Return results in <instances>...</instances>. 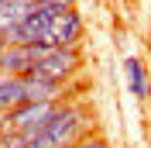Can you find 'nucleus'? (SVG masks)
I'll return each instance as SVG.
<instances>
[{"instance_id": "obj_1", "label": "nucleus", "mask_w": 151, "mask_h": 148, "mask_svg": "<svg viewBox=\"0 0 151 148\" xmlns=\"http://www.w3.org/2000/svg\"><path fill=\"white\" fill-rule=\"evenodd\" d=\"M86 134H93V114H89V107L79 103V100H65L55 117L28 141V148H72Z\"/></svg>"}, {"instance_id": "obj_2", "label": "nucleus", "mask_w": 151, "mask_h": 148, "mask_svg": "<svg viewBox=\"0 0 151 148\" xmlns=\"http://www.w3.org/2000/svg\"><path fill=\"white\" fill-rule=\"evenodd\" d=\"M83 69V55L79 48H45V45H31V76L38 79H52V83L69 86L76 73Z\"/></svg>"}, {"instance_id": "obj_3", "label": "nucleus", "mask_w": 151, "mask_h": 148, "mask_svg": "<svg viewBox=\"0 0 151 148\" xmlns=\"http://www.w3.org/2000/svg\"><path fill=\"white\" fill-rule=\"evenodd\" d=\"M62 103H65V100H62ZM62 103H21L17 110L4 114V134H24V138L31 141L38 131L58 114Z\"/></svg>"}, {"instance_id": "obj_4", "label": "nucleus", "mask_w": 151, "mask_h": 148, "mask_svg": "<svg viewBox=\"0 0 151 148\" xmlns=\"http://www.w3.org/2000/svg\"><path fill=\"white\" fill-rule=\"evenodd\" d=\"M79 41H83V14L76 7L65 10V14H58L48 24L45 38H41L45 48H79Z\"/></svg>"}, {"instance_id": "obj_5", "label": "nucleus", "mask_w": 151, "mask_h": 148, "mask_svg": "<svg viewBox=\"0 0 151 148\" xmlns=\"http://www.w3.org/2000/svg\"><path fill=\"white\" fill-rule=\"evenodd\" d=\"M124 76H127V90L137 103H151V65L144 59L131 55L124 62Z\"/></svg>"}, {"instance_id": "obj_6", "label": "nucleus", "mask_w": 151, "mask_h": 148, "mask_svg": "<svg viewBox=\"0 0 151 148\" xmlns=\"http://www.w3.org/2000/svg\"><path fill=\"white\" fill-rule=\"evenodd\" d=\"M0 69L7 76H31V48L24 45H7L0 52Z\"/></svg>"}, {"instance_id": "obj_7", "label": "nucleus", "mask_w": 151, "mask_h": 148, "mask_svg": "<svg viewBox=\"0 0 151 148\" xmlns=\"http://www.w3.org/2000/svg\"><path fill=\"white\" fill-rule=\"evenodd\" d=\"M72 148H110V141L100 134V131H93V134H86L79 145H72Z\"/></svg>"}, {"instance_id": "obj_8", "label": "nucleus", "mask_w": 151, "mask_h": 148, "mask_svg": "<svg viewBox=\"0 0 151 148\" xmlns=\"http://www.w3.org/2000/svg\"><path fill=\"white\" fill-rule=\"evenodd\" d=\"M0 148H28L24 134H0Z\"/></svg>"}, {"instance_id": "obj_9", "label": "nucleus", "mask_w": 151, "mask_h": 148, "mask_svg": "<svg viewBox=\"0 0 151 148\" xmlns=\"http://www.w3.org/2000/svg\"><path fill=\"white\" fill-rule=\"evenodd\" d=\"M7 79H10V76H7V73H4V69H0V86H4V83H7Z\"/></svg>"}, {"instance_id": "obj_10", "label": "nucleus", "mask_w": 151, "mask_h": 148, "mask_svg": "<svg viewBox=\"0 0 151 148\" xmlns=\"http://www.w3.org/2000/svg\"><path fill=\"white\" fill-rule=\"evenodd\" d=\"M0 134H4V114H0Z\"/></svg>"}, {"instance_id": "obj_11", "label": "nucleus", "mask_w": 151, "mask_h": 148, "mask_svg": "<svg viewBox=\"0 0 151 148\" xmlns=\"http://www.w3.org/2000/svg\"><path fill=\"white\" fill-rule=\"evenodd\" d=\"M4 48H7V45H4V38H0V52H4Z\"/></svg>"}]
</instances>
